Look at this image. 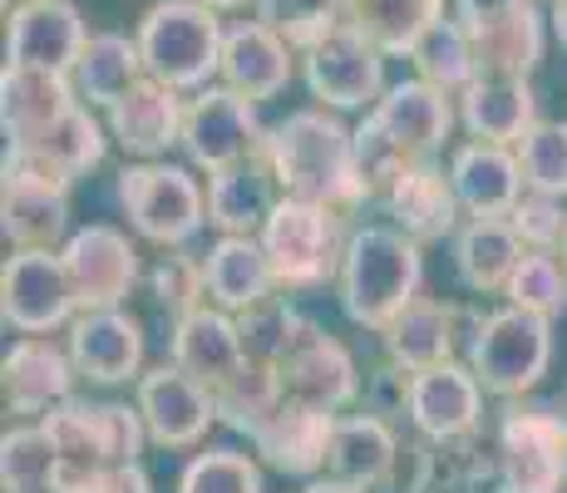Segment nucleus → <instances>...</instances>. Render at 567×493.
Masks as SVG:
<instances>
[{"label":"nucleus","mask_w":567,"mask_h":493,"mask_svg":"<svg viewBox=\"0 0 567 493\" xmlns=\"http://www.w3.org/2000/svg\"><path fill=\"white\" fill-rule=\"evenodd\" d=\"M60 493H154L144 464H104V469H60Z\"/></svg>","instance_id":"obj_48"},{"label":"nucleus","mask_w":567,"mask_h":493,"mask_svg":"<svg viewBox=\"0 0 567 493\" xmlns=\"http://www.w3.org/2000/svg\"><path fill=\"white\" fill-rule=\"evenodd\" d=\"M460 124L468 129V138L478 144H498V148H518L538 119V94L528 80H498V74H478L474 84L460 94Z\"/></svg>","instance_id":"obj_29"},{"label":"nucleus","mask_w":567,"mask_h":493,"mask_svg":"<svg viewBox=\"0 0 567 493\" xmlns=\"http://www.w3.org/2000/svg\"><path fill=\"white\" fill-rule=\"evenodd\" d=\"M380 336H385L390 366L420 376V370L460 360V346L468 336V311L464 306H450V301H434V296H420V301H410Z\"/></svg>","instance_id":"obj_22"},{"label":"nucleus","mask_w":567,"mask_h":493,"mask_svg":"<svg viewBox=\"0 0 567 493\" xmlns=\"http://www.w3.org/2000/svg\"><path fill=\"white\" fill-rule=\"evenodd\" d=\"M301 493H365V489H355V484H346V479H336V474H321V479H311Z\"/></svg>","instance_id":"obj_50"},{"label":"nucleus","mask_w":567,"mask_h":493,"mask_svg":"<svg viewBox=\"0 0 567 493\" xmlns=\"http://www.w3.org/2000/svg\"><path fill=\"white\" fill-rule=\"evenodd\" d=\"M281 394L297 404H316V410H351L361 400V370H355V356L336 341L331 331H321L316 321H307L297 331L291 350L277 366Z\"/></svg>","instance_id":"obj_14"},{"label":"nucleus","mask_w":567,"mask_h":493,"mask_svg":"<svg viewBox=\"0 0 567 493\" xmlns=\"http://www.w3.org/2000/svg\"><path fill=\"white\" fill-rule=\"evenodd\" d=\"M134 40L138 54H144L148 80L168 84L178 94H198L207 84H217L227 25L203 0H158V6H148Z\"/></svg>","instance_id":"obj_4"},{"label":"nucleus","mask_w":567,"mask_h":493,"mask_svg":"<svg viewBox=\"0 0 567 493\" xmlns=\"http://www.w3.org/2000/svg\"><path fill=\"white\" fill-rule=\"evenodd\" d=\"M213 400H217V420H223L227 430H237V434H247V440H252V434L271 420V410H277L287 394H281L277 370L252 366V360H247V366L237 370L223 390H213Z\"/></svg>","instance_id":"obj_39"},{"label":"nucleus","mask_w":567,"mask_h":493,"mask_svg":"<svg viewBox=\"0 0 567 493\" xmlns=\"http://www.w3.org/2000/svg\"><path fill=\"white\" fill-rule=\"evenodd\" d=\"M400 430L380 414H341L336 420V440H331V459H326V474L346 479L355 489H390L395 484V469H400Z\"/></svg>","instance_id":"obj_30"},{"label":"nucleus","mask_w":567,"mask_h":493,"mask_svg":"<svg viewBox=\"0 0 567 493\" xmlns=\"http://www.w3.org/2000/svg\"><path fill=\"white\" fill-rule=\"evenodd\" d=\"M563 394H567V390H563Z\"/></svg>","instance_id":"obj_58"},{"label":"nucleus","mask_w":567,"mask_h":493,"mask_svg":"<svg viewBox=\"0 0 567 493\" xmlns=\"http://www.w3.org/2000/svg\"><path fill=\"white\" fill-rule=\"evenodd\" d=\"M301 326H307V316L287 301V291H271L267 301L247 306V311L237 316V331H243V356L252 360V366L277 370L281 356H287L291 341H297Z\"/></svg>","instance_id":"obj_40"},{"label":"nucleus","mask_w":567,"mask_h":493,"mask_svg":"<svg viewBox=\"0 0 567 493\" xmlns=\"http://www.w3.org/2000/svg\"><path fill=\"white\" fill-rule=\"evenodd\" d=\"M267 158L281 183V197L321 203L341 217H355L370 203L355 134L331 109H297L277 129H267Z\"/></svg>","instance_id":"obj_1"},{"label":"nucleus","mask_w":567,"mask_h":493,"mask_svg":"<svg viewBox=\"0 0 567 493\" xmlns=\"http://www.w3.org/2000/svg\"><path fill=\"white\" fill-rule=\"evenodd\" d=\"M178 493H267L261 489V469L243 449H203L183 464Z\"/></svg>","instance_id":"obj_44"},{"label":"nucleus","mask_w":567,"mask_h":493,"mask_svg":"<svg viewBox=\"0 0 567 493\" xmlns=\"http://www.w3.org/2000/svg\"><path fill=\"white\" fill-rule=\"evenodd\" d=\"M183 114H188V99L144 74L104 119H109V138L118 148L134 153L138 163H154L158 153L183 144Z\"/></svg>","instance_id":"obj_24"},{"label":"nucleus","mask_w":567,"mask_h":493,"mask_svg":"<svg viewBox=\"0 0 567 493\" xmlns=\"http://www.w3.org/2000/svg\"><path fill=\"white\" fill-rule=\"evenodd\" d=\"M514 233L523 237L528 251H558L567 237V207L563 197H543V193H523V203L508 213Z\"/></svg>","instance_id":"obj_47"},{"label":"nucleus","mask_w":567,"mask_h":493,"mask_svg":"<svg viewBox=\"0 0 567 493\" xmlns=\"http://www.w3.org/2000/svg\"><path fill=\"white\" fill-rule=\"evenodd\" d=\"M424 287V251L395 223H365L351 233L336 271L341 311L365 331H385Z\"/></svg>","instance_id":"obj_3"},{"label":"nucleus","mask_w":567,"mask_h":493,"mask_svg":"<svg viewBox=\"0 0 567 493\" xmlns=\"http://www.w3.org/2000/svg\"><path fill=\"white\" fill-rule=\"evenodd\" d=\"M494 454L498 493H567V404L508 400Z\"/></svg>","instance_id":"obj_7"},{"label":"nucleus","mask_w":567,"mask_h":493,"mask_svg":"<svg viewBox=\"0 0 567 493\" xmlns=\"http://www.w3.org/2000/svg\"><path fill=\"white\" fill-rule=\"evenodd\" d=\"M74 370L70 346L50 341V336H20L16 346L0 360V394H6L10 414H30V420H45L50 410L74 400Z\"/></svg>","instance_id":"obj_18"},{"label":"nucleus","mask_w":567,"mask_h":493,"mask_svg":"<svg viewBox=\"0 0 567 493\" xmlns=\"http://www.w3.org/2000/svg\"><path fill=\"white\" fill-rule=\"evenodd\" d=\"M203 6H213L223 16V10H243V6H257V0H203Z\"/></svg>","instance_id":"obj_52"},{"label":"nucleus","mask_w":567,"mask_h":493,"mask_svg":"<svg viewBox=\"0 0 567 493\" xmlns=\"http://www.w3.org/2000/svg\"><path fill=\"white\" fill-rule=\"evenodd\" d=\"M508 306H523V311L543 316V321H553V316L567 311V267L558 251H528V257L518 261L514 281L504 287Z\"/></svg>","instance_id":"obj_43"},{"label":"nucleus","mask_w":567,"mask_h":493,"mask_svg":"<svg viewBox=\"0 0 567 493\" xmlns=\"http://www.w3.org/2000/svg\"><path fill=\"white\" fill-rule=\"evenodd\" d=\"M468 493H484V489H468Z\"/></svg>","instance_id":"obj_56"},{"label":"nucleus","mask_w":567,"mask_h":493,"mask_svg":"<svg viewBox=\"0 0 567 493\" xmlns=\"http://www.w3.org/2000/svg\"><path fill=\"white\" fill-rule=\"evenodd\" d=\"M336 6H341V10H351V0H336Z\"/></svg>","instance_id":"obj_55"},{"label":"nucleus","mask_w":567,"mask_h":493,"mask_svg":"<svg viewBox=\"0 0 567 493\" xmlns=\"http://www.w3.org/2000/svg\"><path fill=\"white\" fill-rule=\"evenodd\" d=\"M518 163H523L528 193L563 197L567 203V119H543L518 144Z\"/></svg>","instance_id":"obj_45"},{"label":"nucleus","mask_w":567,"mask_h":493,"mask_svg":"<svg viewBox=\"0 0 567 493\" xmlns=\"http://www.w3.org/2000/svg\"><path fill=\"white\" fill-rule=\"evenodd\" d=\"M144 74L148 70H144V54H138V40L118 35V30H94L70 80H74V90H80V104L109 114Z\"/></svg>","instance_id":"obj_34"},{"label":"nucleus","mask_w":567,"mask_h":493,"mask_svg":"<svg viewBox=\"0 0 567 493\" xmlns=\"http://www.w3.org/2000/svg\"><path fill=\"white\" fill-rule=\"evenodd\" d=\"M257 237L271 261L277 291H311L336 281L346 243H351L341 213H331L321 203H301V197H281Z\"/></svg>","instance_id":"obj_6"},{"label":"nucleus","mask_w":567,"mask_h":493,"mask_svg":"<svg viewBox=\"0 0 567 493\" xmlns=\"http://www.w3.org/2000/svg\"><path fill=\"white\" fill-rule=\"evenodd\" d=\"M336 420H341V414L316 410V404L281 400L277 410H271V420L252 434V449L261 454L267 469L311 484V479L326 474V459H331V440H336Z\"/></svg>","instance_id":"obj_20"},{"label":"nucleus","mask_w":567,"mask_h":493,"mask_svg":"<svg viewBox=\"0 0 567 493\" xmlns=\"http://www.w3.org/2000/svg\"><path fill=\"white\" fill-rule=\"evenodd\" d=\"M0 316L20 336L70 331L80 301H74L60 251H10L0 267Z\"/></svg>","instance_id":"obj_11"},{"label":"nucleus","mask_w":567,"mask_h":493,"mask_svg":"<svg viewBox=\"0 0 567 493\" xmlns=\"http://www.w3.org/2000/svg\"><path fill=\"white\" fill-rule=\"evenodd\" d=\"M558 257H563V267H567V237H563V247H558Z\"/></svg>","instance_id":"obj_54"},{"label":"nucleus","mask_w":567,"mask_h":493,"mask_svg":"<svg viewBox=\"0 0 567 493\" xmlns=\"http://www.w3.org/2000/svg\"><path fill=\"white\" fill-rule=\"evenodd\" d=\"M523 0H454V20L468 30V35H478V30L498 25L504 16H514Z\"/></svg>","instance_id":"obj_49"},{"label":"nucleus","mask_w":567,"mask_h":493,"mask_svg":"<svg viewBox=\"0 0 567 493\" xmlns=\"http://www.w3.org/2000/svg\"><path fill=\"white\" fill-rule=\"evenodd\" d=\"M203 277H207V301L223 311L243 316L247 306L267 301L277 291L271 261L261 251V237H217L203 251Z\"/></svg>","instance_id":"obj_33"},{"label":"nucleus","mask_w":567,"mask_h":493,"mask_svg":"<svg viewBox=\"0 0 567 493\" xmlns=\"http://www.w3.org/2000/svg\"><path fill=\"white\" fill-rule=\"evenodd\" d=\"M134 404L144 414V430H148V444L158 449H193L207 440V430L217 424V400L213 390L198 386L188 370L168 366H154L134 380Z\"/></svg>","instance_id":"obj_15"},{"label":"nucleus","mask_w":567,"mask_h":493,"mask_svg":"<svg viewBox=\"0 0 567 493\" xmlns=\"http://www.w3.org/2000/svg\"><path fill=\"white\" fill-rule=\"evenodd\" d=\"M548 30H553V40L567 50V0H553V10H548Z\"/></svg>","instance_id":"obj_51"},{"label":"nucleus","mask_w":567,"mask_h":493,"mask_svg":"<svg viewBox=\"0 0 567 493\" xmlns=\"http://www.w3.org/2000/svg\"><path fill=\"white\" fill-rule=\"evenodd\" d=\"M385 207V217L400 227L414 243H444L464 227V207H460V193L450 183V168L440 163H414L405 168L385 193L375 197Z\"/></svg>","instance_id":"obj_21"},{"label":"nucleus","mask_w":567,"mask_h":493,"mask_svg":"<svg viewBox=\"0 0 567 493\" xmlns=\"http://www.w3.org/2000/svg\"><path fill=\"white\" fill-rule=\"evenodd\" d=\"M45 434L60 449V469H104V464H138L148 444L138 404L118 400H70L50 410Z\"/></svg>","instance_id":"obj_9"},{"label":"nucleus","mask_w":567,"mask_h":493,"mask_svg":"<svg viewBox=\"0 0 567 493\" xmlns=\"http://www.w3.org/2000/svg\"><path fill=\"white\" fill-rule=\"evenodd\" d=\"M118 207L144 243L188 247L207 227V193L183 163H128L118 173Z\"/></svg>","instance_id":"obj_8"},{"label":"nucleus","mask_w":567,"mask_h":493,"mask_svg":"<svg viewBox=\"0 0 567 493\" xmlns=\"http://www.w3.org/2000/svg\"><path fill=\"white\" fill-rule=\"evenodd\" d=\"M148 287H154V301L163 306V316H168V321H183V316L213 306V301H207L203 257H193V251H183V247H168V257L148 271Z\"/></svg>","instance_id":"obj_46"},{"label":"nucleus","mask_w":567,"mask_h":493,"mask_svg":"<svg viewBox=\"0 0 567 493\" xmlns=\"http://www.w3.org/2000/svg\"><path fill=\"white\" fill-rule=\"evenodd\" d=\"M346 20H351L355 30H365L390 60H395V54L410 60L414 45L444 20V0H351Z\"/></svg>","instance_id":"obj_36"},{"label":"nucleus","mask_w":567,"mask_h":493,"mask_svg":"<svg viewBox=\"0 0 567 493\" xmlns=\"http://www.w3.org/2000/svg\"><path fill=\"white\" fill-rule=\"evenodd\" d=\"M277 203L281 183L271 173L267 144L233 168L207 173V227H217V237H257Z\"/></svg>","instance_id":"obj_23"},{"label":"nucleus","mask_w":567,"mask_h":493,"mask_svg":"<svg viewBox=\"0 0 567 493\" xmlns=\"http://www.w3.org/2000/svg\"><path fill=\"white\" fill-rule=\"evenodd\" d=\"M543 40H548V20L538 16L533 0H523L514 16H504L498 25L478 30L474 54L478 74H498V80H528L543 60Z\"/></svg>","instance_id":"obj_35"},{"label":"nucleus","mask_w":567,"mask_h":493,"mask_svg":"<svg viewBox=\"0 0 567 493\" xmlns=\"http://www.w3.org/2000/svg\"><path fill=\"white\" fill-rule=\"evenodd\" d=\"M450 183L460 193L464 217H508L528 193L518 148L478 144V138H468L450 153Z\"/></svg>","instance_id":"obj_25"},{"label":"nucleus","mask_w":567,"mask_h":493,"mask_svg":"<svg viewBox=\"0 0 567 493\" xmlns=\"http://www.w3.org/2000/svg\"><path fill=\"white\" fill-rule=\"evenodd\" d=\"M478 424H484V386L468 370V360L420 370L410 380V430L420 440H464V434H478Z\"/></svg>","instance_id":"obj_19"},{"label":"nucleus","mask_w":567,"mask_h":493,"mask_svg":"<svg viewBox=\"0 0 567 493\" xmlns=\"http://www.w3.org/2000/svg\"><path fill=\"white\" fill-rule=\"evenodd\" d=\"M16 493H60V484H45V489H16Z\"/></svg>","instance_id":"obj_53"},{"label":"nucleus","mask_w":567,"mask_h":493,"mask_svg":"<svg viewBox=\"0 0 567 493\" xmlns=\"http://www.w3.org/2000/svg\"><path fill=\"white\" fill-rule=\"evenodd\" d=\"M0 233L16 251H60L70 243V193L40 178L6 173L0 183Z\"/></svg>","instance_id":"obj_28"},{"label":"nucleus","mask_w":567,"mask_h":493,"mask_svg":"<svg viewBox=\"0 0 567 493\" xmlns=\"http://www.w3.org/2000/svg\"><path fill=\"white\" fill-rule=\"evenodd\" d=\"M168 360L178 370H188L198 386L223 390L237 370L247 366L243 356V331H237V316L223 306H203V311L173 321L168 336Z\"/></svg>","instance_id":"obj_27"},{"label":"nucleus","mask_w":567,"mask_h":493,"mask_svg":"<svg viewBox=\"0 0 567 493\" xmlns=\"http://www.w3.org/2000/svg\"><path fill=\"white\" fill-rule=\"evenodd\" d=\"M60 261L70 271V287L80 311H109L124 306L134 296L138 277V247L128 243V233H118L114 223H90L80 233H70V243L60 247Z\"/></svg>","instance_id":"obj_13"},{"label":"nucleus","mask_w":567,"mask_h":493,"mask_svg":"<svg viewBox=\"0 0 567 493\" xmlns=\"http://www.w3.org/2000/svg\"><path fill=\"white\" fill-rule=\"evenodd\" d=\"M104 129L109 124H100V119L90 114V104H74L64 119H54L45 134L20 138V144H10V148H30L35 158H45L50 168H60L64 178L74 183V178H84L90 168L104 163V148H109Z\"/></svg>","instance_id":"obj_37"},{"label":"nucleus","mask_w":567,"mask_h":493,"mask_svg":"<svg viewBox=\"0 0 567 493\" xmlns=\"http://www.w3.org/2000/svg\"><path fill=\"white\" fill-rule=\"evenodd\" d=\"M64 346H70L80 380H90V386H128L144 376V321L124 306L80 311Z\"/></svg>","instance_id":"obj_16"},{"label":"nucleus","mask_w":567,"mask_h":493,"mask_svg":"<svg viewBox=\"0 0 567 493\" xmlns=\"http://www.w3.org/2000/svg\"><path fill=\"white\" fill-rule=\"evenodd\" d=\"M450 129H454V94L434 90V84H424V80L390 84L385 99H380L365 114V124L355 129V153H361L370 203L405 168L440 158Z\"/></svg>","instance_id":"obj_2"},{"label":"nucleus","mask_w":567,"mask_h":493,"mask_svg":"<svg viewBox=\"0 0 567 493\" xmlns=\"http://www.w3.org/2000/svg\"><path fill=\"white\" fill-rule=\"evenodd\" d=\"M548 6H553V0H548Z\"/></svg>","instance_id":"obj_57"},{"label":"nucleus","mask_w":567,"mask_h":493,"mask_svg":"<svg viewBox=\"0 0 567 493\" xmlns=\"http://www.w3.org/2000/svg\"><path fill=\"white\" fill-rule=\"evenodd\" d=\"M291 70H297V50L267 30L261 20H243V25H227L223 40V70H217V84H227L233 94L252 99H277L291 84Z\"/></svg>","instance_id":"obj_26"},{"label":"nucleus","mask_w":567,"mask_h":493,"mask_svg":"<svg viewBox=\"0 0 567 493\" xmlns=\"http://www.w3.org/2000/svg\"><path fill=\"white\" fill-rule=\"evenodd\" d=\"M74 104H80V90H74L70 74L20 70V64H6V74H0V119H6L10 144L45 134Z\"/></svg>","instance_id":"obj_31"},{"label":"nucleus","mask_w":567,"mask_h":493,"mask_svg":"<svg viewBox=\"0 0 567 493\" xmlns=\"http://www.w3.org/2000/svg\"><path fill=\"white\" fill-rule=\"evenodd\" d=\"M60 479V449L45 434V424H16L0 440V484L6 493L16 489H45Z\"/></svg>","instance_id":"obj_41"},{"label":"nucleus","mask_w":567,"mask_h":493,"mask_svg":"<svg viewBox=\"0 0 567 493\" xmlns=\"http://www.w3.org/2000/svg\"><path fill=\"white\" fill-rule=\"evenodd\" d=\"M385 60L390 54L380 50L365 30H355L351 20H341L321 45H311L301 54V80H307L316 104L331 109V114H346V109H365L370 114L390 90Z\"/></svg>","instance_id":"obj_10"},{"label":"nucleus","mask_w":567,"mask_h":493,"mask_svg":"<svg viewBox=\"0 0 567 493\" xmlns=\"http://www.w3.org/2000/svg\"><path fill=\"white\" fill-rule=\"evenodd\" d=\"M84 45H90V30H84L80 10H74L70 0H20V6L10 10L6 64L74 74Z\"/></svg>","instance_id":"obj_17"},{"label":"nucleus","mask_w":567,"mask_h":493,"mask_svg":"<svg viewBox=\"0 0 567 493\" xmlns=\"http://www.w3.org/2000/svg\"><path fill=\"white\" fill-rule=\"evenodd\" d=\"M464 360L478 376L484 394L498 400H523L538 390V380L553 366V321L523 311V306H498V311H468Z\"/></svg>","instance_id":"obj_5"},{"label":"nucleus","mask_w":567,"mask_h":493,"mask_svg":"<svg viewBox=\"0 0 567 493\" xmlns=\"http://www.w3.org/2000/svg\"><path fill=\"white\" fill-rule=\"evenodd\" d=\"M410 60H414V80L434 84V90H444V94H454V99H460L468 84L478 80L474 35H468V30L454 16H444L440 25H434L430 35L414 45Z\"/></svg>","instance_id":"obj_38"},{"label":"nucleus","mask_w":567,"mask_h":493,"mask_svg":"<svg viewBox=\"0 0 567 493\" xmlns=\"http://www.w3.org/2000/svg\"><path fill=\"white\" fill-rule=\"evenodd\" d=\"M523 257H528V247L508 217H464V227L454 233V271L478 296L504 291Z\"/></svg>","instance_id":"obj_32"},{"label":"nucleus","mask_w":567,"mask_h":493,"mask_svg":"<svg viewBox=\"0 0 567 493\" xmlns=\"http://www.w3.org/2000/svg\"><path fill=\"white\" fill-rule=\"evenodd\" d=\"M257 20L267 30H277L297 54H307L341 25L346 10L336 0H257Z\"/></svg>","instance_id":"obj_42"},{"label":"nucleus","mask_w":567,"mask_h":493,"mask_svg":"<svg viewBox=\"0 0 567 493\" xmlns=\"http://www.w3.org/2000/svg\"><path fill=\"white\" fill-rule=\"evenodd\" d=\"M267 144V129L257 119V104L243 94H233L227 84H207L188 99L183 114V153L193 168L203 173H223L233 163L252 158Z\"/></svg>","instance_id":"obj_12"}]
</instances>
